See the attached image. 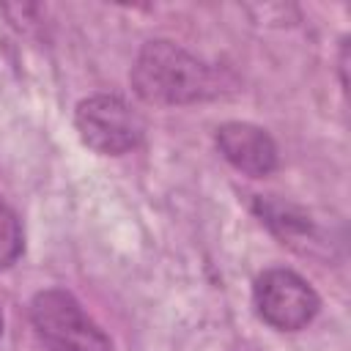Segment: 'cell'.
<instances>
[{"label": "cell", "instance_id": "cell-1", "mask_svg": "<svg viewBox=\"0 0 351 351\" xmlns=\"http://www.w3.org/2000/svg\"><path fill=\"white\" fill-rule=\"evenodd\" d=\"M219 85L222 80L208 63L167 38L143 44L132 66V88L148 104H195L217 96Z\"/></svg>", "mask_w": 351, "mask_h": 351}, {"label": "cell", "instance_id": "cell-2", "mask_svg": "<svg viewBox=\"0 0 351 351\" xmlns=\"http://www.w3.org/2000/svg\"><path fill=\"white\" fill-rule=\"evenodd\" d=\"M30 321L52 351H112L110 337L69 291L49 288L36 293Z\"/></svg>", "mask_w": 351, "mask_h": 351}, {"label": "cell", "instance_id": "cell-3", "mask_svg": "<svg viewBox=\"0 0 351 351\" xmlns=\"http://www.w3.org/2000/svg\"><path fill=\"white\" fill-rule=\"evenodd\" d=\"M74 126L88 148L104 156H118L143 143L145 121L121 96L96 93L77 104Z\"/></svg>", "mask_w": 351, "mask_h": 351}, {"label": "cell", "instance_id": "cell-4", "mask_svg": "<svg viewBox=\"0 0 351 351\" xmlns=\"http://www.w3.org/2000/svg\"><path fill=\"white\" fill-rule=\"evenodd\" d=\"M252 302L258 315L280 332L304 329L321 307L313 285L291 269H266L252 288Z\"/></svg>", "mask_w": 351, "mask_h": 351}, {"label": "cell", "instance_id": "cell-5", "mask_svg": "<svg viewBox=\"0 0 351 351\" xmlns=\"http://www.w3.org/2000/svg\"><path fill=\"white\" fill-rule=\"evenodd\" d=\"M214 143L228 165L239 173L263 178L277 167V145L266 129L247 121H228L217 129Z\"/></svg>", "mask_w": 351, "mask_h": 351}, {"label": "cell", "instance_id": "cell-6", "mask_svg": "<svg viewBox=\"0 0 351 351\" xmlns=\"http://www.w3.org/2000/svg\"><path fill=\"white\" fill-rule=\"evenodd\" d=\"M25 247V233L16 211L0 197V269H8Z\"/></svg>", "mask_w": 351, "mask_h": 351}, {"label": "cell", "instance_id": "cell-7", "mask_svg": "<svg viewBox=\"0 0 351 351\" xmlns=\"http://www.w3.org/2000/svg\"><path fill=\"white\" fill-rule=\"evenodd\" d=\"M0 332H3V313H0Z\"/></svg>", "mask_w": 351, "mask_h": 351}]
</instances>
